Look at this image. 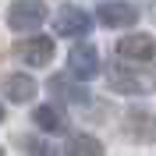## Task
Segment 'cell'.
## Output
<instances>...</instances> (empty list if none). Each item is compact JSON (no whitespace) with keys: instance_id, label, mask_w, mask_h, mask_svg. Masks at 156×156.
<instances>
[{"instance_id":"cell-9","label":"cell","mask_w":156,"mask_h":156,"mask_svg":"<svg viewBox=\"0 0 156 156\" xmlns=\"http://www.w3.org/2000/svg\"><path fill=\"white\" fill-rule=\"evenodd\" d=\"M32 121H36V128H43L46 135L68 131V114H64L57 103H43V107H36V110H32Z\"/></svg>"},{"instance_id":"cell-12","label":"cell","mask_w":156,"mask_h":156,"mask_svg":"<svg viewBox=\"0 0 156 156\" xmlns=\"http://www.w3.org/2000/svg\"><path fill=\"white\" fill-rule=\"evenodd\" d=\"M124 131H128L131 138H142V142H149V138H153L149 114H146V110H131V114L124 117Z\"/></svg>"},{"instance_id":"cell-7","label":"cell","mask_w":156,"mask_h":156,"mask_svg":"<svg viewBox=\"0 0 156 156\" xmlns=\"http://www.w3.org/2000/svg\"><path fill=\"white\" fill-rule=\"evenodd\" d=\"M96 18L107 29H128V25L138 21V7L135 4H124V0H103L96 7Z\"/></svg>"},{"instance_id":"cell-11","label":"cell","mask_w":156,"mask_h":156,"mask_svg":"<svg viewBox=\"0 0 156 156\" xmlns=\"http://www.w3.org/2000/svg\"><path fill=\"white\" fill-rule=\"evenodd\" d=\"M64 156H103V142L96 135H75L64 146Z\"/></svg>"},{"instance_id":"cell-6","label":"cell","mask_w":156,"mask_h":156,"mask_svg":"<svg viewBox=\"0 0 156 156\" xmlns=\"http://www.w3.org/2000/svg\"><path fill=\"white\" fill-rule=\"evenodd\" d=\"M68 75L75 78V82H89V78L99 75V53L96 46H89V43H82V46H75L68 53Z\"/></svg>"},{"instance_id":"cell-10","label":"cell","mask_w":156,"mask_h":156,"mask_svg":"<svg viewBox=\"0 0 156 156\" xmlns=\"http://www.w3.org/2000/svg\"><path fill=\"white\" fill-rule=\"evenodd\" d=\"M36 92H39L36 78L21 75V71H14V75L4 78V96H7L11 103H29V99H36Z\"/></svg>"},{"instance_id":"cell-3","label":"cell","mask_w":156,"mask_h":156,"mask_svg":"<svg viewBox=\"0 0 156 156\" xmlns=\"http://www.w3.org/2000/svg\"><path fill=\"white\" fill-rule=\"evenodd\" d=\"M43 21H46V4L39 0H14L7 11V29L14 32H36Z\"/></svg>"},{"instance_id":"cell-15","label":"cell","mask_w":156,"mask_h":156,"mask_svg":"<svg viewBox=\"0 0 156 156\" xmlns=\"http://www.w3.org/2000/svg\"><path fill=\"white\" fill-rule=\"evenodd\" d=\"M0 156H4V149H0Z\"/></svg>"},{"instance_id":"cell-14","label":"cell","mask_w":156,"mask_h":156,"mask_svg":"<svg viewBox=\"0 0 156 156\" xmlns=\"http://www.w3.org/2000/svg\"><path fill=\"white\" fill-rule=\"evenodd\" d=\"M0 121H4V107H0Z\"/></svg>"},{"instance_id":"cell-1","label":"cell","mask_w":156,"mask_h":156,"mask_svg":"<svg viewBox=\"0 0 156 156\" xmlns=\"http://www.w3.org/2000/svg\"><path fill=\"white\" fill-rule=\"evenodd\" d=\"M107 85L121 96H149L156 89V75L135 68V64H110L107 68Z\"/></svg>"},{"instance_id":"cell-5","label":"cell","mask_w":156,"mask_h":156,"mask_svg":"<svg viewBox=\"0 0 156 156\" xmlns=\"http://www.w3.org/2000/svg\"><path fill=\"white\" fill-rule=\"evenodd\" d=\"M117 53L128 60V64H149L156 57V39L149 32H128L121 43H117Z\"/></svg>"},{"instance_id":"cell-4","label":"cell","mask_w":156,"mask_h":156,"mask_svg":"<svg viewBox=\"0 0 156 156\" xmlns=\"http://www.w3.org/2000/svg\"><path fill=\"white\" fill-rule=\"evenodd\" d=\"M53 53H57V46H53L50 36H29L21 43H14V57L21 64H29V68H46L53 60Z\"/></svg>"},{"instance_id":"cell-8","label":"cell","mask_w":156,"mask_h":156,"mask_svg":"<svg viewBox=\"0 0 156 156\" xmlns=\"http://www.w3.org/2000/svg\"><path fill=\"white\" fill-rule=\"evenodd\" d=\"M50 96L60 99V103H71V107H85L89 99V89L82 82H75L71 75H50Z\"/></svg>"},{"instance_id":"cell-13","label":"cell","mask_w":156,"mask_h":156,"mask_svg":"<svg viewBox=\"0 0 156 156\" xmlns=\"http://www.w3.org/2000/svg\"><path fill=\"white\" fill-rule=\"evenodd\" d=\"M21 149H25L29 156H57V149L50 146L46 138H39V135H25L21 138Z\"/></svg>"},{"instance_id":"cell-2","label":"cell","mask_w":156,"mask_h":156,"mask_svg":"<svg viewBox=\"0 0 156 156\" xmlns=\"http://www.w3.org/2000/svg\"><path fill=\"white\" fill-rule=\"evenodd\" d=\"M53 25H57V36L64 39H85L89 32H92V14L89 11H82L78 4H64V7L57 11V18H53Z\"/></svg>"}]
</instances>
